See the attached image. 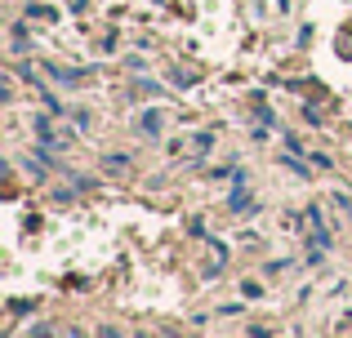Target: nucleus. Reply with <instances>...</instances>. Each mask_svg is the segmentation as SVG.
<instances>
[{
    "mask_svg": "<svg viewBox=\"0 0 352 338\" xmlns=\"http://www.w3.org/2000/svg\"><path fill=\"white\" fill-rule=\"evenodd\" d=\"M103 165H107V169H129V156H107Z\"/></svg>",
    "mask_w": 352,
    "mask_h": 338,
    "instance_id": "obj_6",
    "label": "nucleus"
},
{
    "mask_svg": "<svg viewBox=\"0 0 352 338\" xmlns=\"http://www.w3.org/2000/svg\"><path fill=\"white\" fill-rule=\"evenodd\" d=\"M41 103H45V112H50V116H63V103H58V98H54V94H45Z\"/></svg>",
    "mask_w": 352,
    "mask_h": 338,
    "instance_id": "obj_4",
    "label": "nucleus"
},
{
    "mask_svg": "<svg viewBox=\"0 0 352 338\" xmlns=\"http://www.w3.org/2000/svg\"><path fill=\"white\" fill-rule=\"evenodd\" d=\"M32 307H36L32 298H14V303H9V312H32Z\"/></svg>",
    "mask_w": 352,
    "mask_h": 338,
    "instance_id": "obj_7",
    "label": "nucleus"
},
{
    "mask_svg": "<svg viewBox=\"0 0 352 338\" xmlns=\"http://www.w3.org/2000/svg\"><path fill=\"white\" fill-rule=\"evenodd\" d=\"M312 245H321V250H330V232H326V227H317V232H312Z\"/></svg>",
    "mask_w": 352,
    "mask_h": 338,
    "instance_id": "obj_5",
    "label": "nucleus"
},
{
    "mask_svg": "<svg viewBox=\"0 0 352 338\" xmlns=\"http://www.w3.org/2000/svg\"><path fill=\"white\" fill-rule=\"evenodd\" d=\"M50 76L58 80V85H72V80H76V71H67V67H50Z\"/></svg>",
    "mask_w": 352,
    "mask_h": 338,
    "instance_id": "obj_3",
    "label": "nucleus"
},
{
    "mask_svg": "<svg viewBox=\"0 0 352 338\" xmlns=\"http://www.w3.org/2000/svg\"><path fill=\"white\" fill-rule=\"evenodd\" d=\"M138 130H143L147 138H156V134H161V112H147L143 121H138Z\"/></svg>",
    "mask_w": 352,
    "mask_h": 338,
    "instance_id": "obj_1",
    "label": "nucleus"
},
{
    "mask_svg": "<svg viewBox=\"0 0 352 338\" xmlns=\"http://www.w3.org/2000/svg\"><path fill=\"white\" fill-rule=\"evenodd\" d=\"M285 169H290V173H294V178H312V173H308V165H303V160H299V156H290V160H285Z\"/></svg>",
    "mask_w": 352,
    "mask_h": 338,
    "instance_id": "obj_2",
    "label": "nucleus"
}]
</instances>
